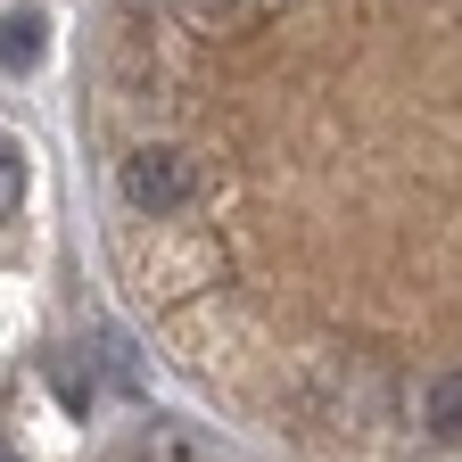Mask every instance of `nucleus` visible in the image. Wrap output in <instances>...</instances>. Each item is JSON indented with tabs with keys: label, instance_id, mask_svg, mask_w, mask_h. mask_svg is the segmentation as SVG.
I'll list each match as a JSON object with an SVG mask.
<instances>
[{
	"label": "nucleus",
	"instance_id": "obj_2",
	"mask_svg": "<svg viewBox=\"0 0 462 462\" xmlns=\"http://www.w3.org/2000/svg\"><path fill=\"white\" fill-rule=\"evenodd\" d=\"M173 9H182V25L223 33V25H256V17H273L281 0H173Z\"/></svg>",
	"mask_w": 462,
	"mask_h": 462
},
{
	"label": "nucleus",
	"instance_id": "obj_1",
	"mask_svg": "<svg viewBox=\"0 0 462 462\" xmlns=\"http://www.w3.org/2000/svg\"><path fill=\"white\" fill-rule=\"evenodd\" d=\"M116 207L133 223H182L199 207V157L173 141H133L116 157Z\"/></svg>",
	"mask_w": 462,
	"mask_h": 462
},
{
	"label": "nucleus",
	"instance_id": "obj_3",
	"mask_svg": "<svg viewBox=\"0 0 462 462\" xmlns=\"http://www.w3.org/2000/svg\"><path fill=\"white\" fill-rule=\"evenodd\" d=\"M0 58H9V75H33V58H42V9H9Z\"/></svg>",
	"mask_w": 462,
	"mask_h": 462
}]
</instances>
